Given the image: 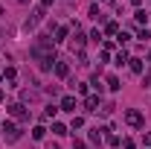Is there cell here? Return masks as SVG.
<instances>
[{
    "mask_svg": "<svg viewBox=\"0 0 151 149\" xmlns=\"http://www.w3.org/2000/svg\"><path fill=\"white\" fill-rule=\"evenodd\" d=\"M55 76H58V79H67V76H70V67H67L64 61H58V64H55Z\"/></svg>",
    "mask_w": 151,
    "mask_h": 149,
    "instance_id": "ba28073f",
    "label": "cell"
},
{
    "mask_svg": "<svg viewBox=\"0 0 151 149\" xmlns=\"http://www.w3.org/2000/svg\"><path fill=\"white\" fill-rule=\"evenodd\" d=\"M0 99H3V91H0Z\"/></svg>",
    "mask_w": 151,
    "mask_h": 149,
    "instance_id": "4316f807",
    "label": "cell"
},
{
    "mask_svg": "<svg viewBox=\"0 0 151 149\" xmlns=\"http://www.w3.org/2000/svg\"><path fill=\"white\" fill-rule=\"evenodd\" d=\"M84 44H87V35H84L81 29H76V35H73V50L81 53V50H84Z\"/></svg>",
    "mask_w": 151,
    "mask_h": 149,
    "instance_id": "5b68a950",
    "label": "cell"
},
{
    "mask_svg": "<svg viewBox=\"0 0 151 149\" xmlns=\"http://www.w3.org/2000/svg\"><path fill=\"white\" fill-rule=\"evenodd\" d=\"M105 32H108V35H119V23H116V20H108V23H105Z\"/></svg>",
    "mask_w": 151,
    "mask_h": 149,
    "instance_id": "9c48e42d",
    "label": "cell"
},
{
    "mask_svg": "<svg viewBox=\"0 0 151 149\" xmlns=\"http://www.w3.org/2000/svg\"><path fill=\"white\" fill-rule=\"evenodd\" d=\"M47 149H58V146H55V143H50V146H47Z\"/></svg>",
    "mask_w": 151,
    "mask_h": 149,
    "instance_id": "d4e9b609",
    "label": "cell"
},
{
    "mask_svg": "<svg viewBox=\"0 0 151 149\" xmlns=\"http://www.w3.org/2000/svg\"><path fill=\"white\" fill-rule=\"evenodd\" d=\"M108 88H111V91H119L122 85H119V79H116V76H108Z\"/></svg>",
    "mask_w": 151,
    "mask_h": 149,
    "instance_id": "4fadbf2b",
    "label": "cell"
},
{
    "mask_svg": "<svg viewBox=\"0 0 151 149\" xmlns=\"http://www.w3.org/2000/svg\"><path fill=\"white\" fill-rule=\"evenodd\" d=\"M142 85H145V88H151V73H145V76H142Z\"/></svg>",
    "mask_w": 151,
    "mask_h": 149,
    "instance_id": "7402d4cb",
    "label": "cell"
},
{
    "mask_svg": "<svg viewBox=\"0 0 151 149\" xmlns=\"http://www.w3.org/2000/svg\"><path fill=\"white\" fill-rule=\"evenodd\" d=\"M52 38L50 35H38V41L32 44V50H29V56L38 61V67L41 70H52V64H55V50H52Z\"/></svg>",
    "mask_w": 151,
    "mask_h": 149,
    "instance_id": "6da1fadb",
    "label": "cell"
},
{
    "mask_svg": "<svg viewBox=\"0 0 151 149\" xmlns=\"http://www.w3.org/2000/svg\"><path fill=\"white\" fill-rule=\"evenodd\" d=\"M9 114H12L15 120H29V108H26L23 102H12V105H9Z\"/></svg>",
    "mask_w": 151,
    "mask_h": 149,
    "instance_id": "3957f363",
    "label": "cell"
},
{
    "mask_svg": "<svg viewBox=\"0 0 151 149\" xmlns=\"http://www.w3.org/2000/svg\"><path fill=\"white\" fill-rule=\"evenodd\" d=\"M44 134H47V129H44V126H35V129H32V137H35V140H41Z\"/></svg>",
    "mask_w": 151,
    "mask_h": 149,
    "instance_id": "5bb4252c",
    "label": "cell"
},
{
    "mask_svg": "<svg viewBox=\"0 0 151 149\" xmlns=\"http://www.w3.org/2000/svg\"><path fill=\"white\" fill-rule=\"evenodd\" d=\"M58 111H61V108H55V105H50V108H47V111H44V120H50V117H55Z\"/></svg>",
    "mask_w": 151,
    "mask_h": 149,
    "instance_id": "9a60e30c",
    "label": "cell"
},
{
    "mask_svg": "<svg viewBox=\"0 0 151 149\" xmlns=\"http://www.w3.org/2000/svg\"><path fill=\"white\" fill-rule=\"evenodd\" d=\"M145 143H148V146H151V131H148V134H145Z\"/></svg>",
    "mask_w": 151,
    "mask_h": 149,
    "instance_id": "cb8c5ba5",
    "label": "cell"
},
{
    "mask_svg": "<svg viewBox=\"0 0 151 149\" xmlns=\"http://www.w3.org/2000/svg\"><path fill=\"white\" fill-rule=\"evenodd\" d=\"M128 64H131L134 73H142V58H128Z\"/></svg>",
    "mask_w": 151,
    "mask_h": 149,
    "instance_id": "8fae6325",
    "label": "cell"
},
{
    "mask_svg": "<svg viewBox=\"0 0 151 149\" xmlns=\"http://www.w3.org/2000/svg\"><path fill=\"white\" fill-rule=\"evenodd\" d=\"M67 35H70V26H58V29H55V38H52V41H64Z\"/></svg>",
    "mask_w": 151,
    "mask_h": 149,
    "instance_id": "30bf717a",
    "label": "cell"
},
{
    "mask_svg": "<svg viewBox=\"0 0 151 149\" xmlns=\"http://www.w3.org/2000/svg\"><path fill=\"white\" fill-rule=\"evenodd\" d=\"M125 61H128V53H125V50H122V53H116V64H125Z\"/></svg>",
    "mask_w": 151,
    "mask_h": 149,
    "instance_id": "e0dca14e",
    "label": "cell"
},
{
    "mask_svg": "<svg viewBox=\"0 0 151 149\" xmlns=\"http://www.w3.org/2000/svg\"><path fill=\"white\" fill-rule=\"evenodd\" d=\"M99 140H102V134H99V129H96V131H90V143H99Z\"/></svg>",
    "mask_w": 151,
    "mask_h": 149,
    "instance_id": "ffe728a7",
    "label": "cell"
},
{
    "mask_svg": "<svg viewBox=\"0 0 151 149\" xmlns=\"http://www.w3.org/2000/svg\"><path fill=\"white\" fill-rule=\"evenodd\" d=\"M84 108H87V111H96V108H99V96H96V93H90V96L84 99Z\"/></svg>",
    "mask_w": 151,
    "mask_h": 149,
    "instance_id": "52a82bcc",
    "label": "cell"
},
{
    "mask_svg": "<svg viewBox=\"0 0 151 149\" xmlns=\"http://www.w3.org/2000/svg\"><path fill=\"white\" fill-rule=\"evenodd\" d=\"M137 38H139V41H148L151 32H148V29H139V32H137Z\"/></svg>",
    "mask_w": 151,
    "mask_h": 149,
    "instance_id": "ac0fdd59",
    "label": "cell"
},
{
    "mask_svg": "<svg viewBox=\"0 0 151 149\" xmlns=\"http://www.w3.org/2000/svg\"><path fill=\"white\" fill-rule=\"evenodd\" d=\"M52 3H55V0H41V6H44V9H47V6H52Z\"/></svg>",
    "mask_w": 151,
    "mask_h": 149,
    "instance_id": "603a6c76",
    "label": "cell"
},
{
    "mask_svg": "<svg viewBox=\"0 0 151 149\" xmlns=\"http://www.w3.org/2000/svg\"><path fill=\"white\" fill-rule=\"evenodd\" d=\"M18 3H29V0H18Z\"/></svg>",
    "mask_w": 151,
    "mask_h": 149,
    "instance_id": "484cf974",
    "label": "cell"
},
{
    "mask_svg": "<svg viewBox=\"0 0 151 149\" xmlns=\"http://www.w3.org/2000/svg\"><path fill=\"white\" fill-rule=\"evenodd\" d=\"M52 131H55V134H67V126H64V123H52Z\"/></svg>",
    "mask_w": 151,
    "mask_h": 149,
    "instance_id": "2e32d148",
    "label": "cell"
},
{
    "mask_svg": "<svg viewBox=\"0 0 151 149\" xmlns=\"http://www.w3.org/2000/svg\"><path fill=\"white\" fill-rule=\"evenodd\" d=\"M134 18H137V23H139V26H142V23H145V20H148V15H145V12H142V9H137V12H134Z\"/></svg>",
    "mask_w": 151,
    "mask_h": 149,
    "instance_id": "7c38bea8",
    "label": "cell"
},
{
    "mask_svg": "<svg viewBox=\"0 0 151 149\" xmlns=\"http://www.w3.org/2000/svg\"><path fill=\"white\" fill-rule=\"evenodd\" d=\"M3 134H6L9 143H15V140L20 137V126H15V123H3Z\"/></svg>",
    "mask_w": 151,
    "mask_h": 149,
    "instance_id": "277c9868",
    "label": "cell"
},
{
    "mask_svg": "<svg viewBox=\"0 0 151 149\" xmlns=\"http://www.w3.org/2000/svg\"><path fill=\"white\" fill-rule=\"evenodd\" d=\"M125 123L134 126V129H139V126L145 123V117H142V111H137V108H128V111H125Z\"/></svg>",
    "mask_w": 151,
    "mask_h": 149,
    "instance_id": "7a4b0ae2",
    "label": "cell"
},
{
    "mask_svg": "<svg viewBox=\"0 0 151 149\" xmlns=\"http://www.w3.org/2000/svg\"><path fill=\"white\" fill-rule=\"evenodd\" d=\"M61 111H76V96H64L61 99Z\"/></svg>",
    "mask_w": 151,
    "mask_h": 149,
    "instance_id": "8992f818",
    "label": "cell"
},
{
    "mask_svg": "<svg viewBox=\"0 0 151 149\" xmlns=\"http://www.w3.org/2000/svg\"><path fill=\"white\" fill-rule=\"evenodd\" d=\"M90 18H96V20H102V15H99V6H96V3H93V6H90Z\"/></svg>",
    "mask_w": 151,
    "mask_h": 149,
    "instance_id": "d6986e66",
    "label": "cell"
},
{
    "mask_svg": "<svg viewBox=\"0 0 151 149\" xmlns=\"http://www.w3.org/2000/svg\"><path fill=\"white\" fill-rule=\"evenodd\" d=\"M73 149H87V143L84 140H73Z\"/></svg>",
    "mask_w": 151,
    "mask_h": 149,
    "instance_id": "44dd1931",
    "label": "cell"
}]
</instances>
